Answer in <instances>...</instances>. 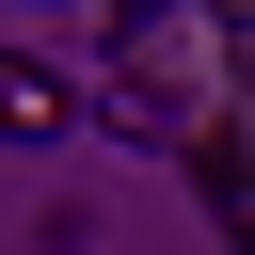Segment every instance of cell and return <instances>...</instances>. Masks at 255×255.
<instances>
[{
	"mask_svg": "<svg viewBox=\"0 0 255 255\" xmlns=\"http://www.w3.org/2000/svg\"><path fill=\"white\" fill-rule=\"evenodd\" d=\"M191 16H207V32H255V0H191Z\"/></svg>",
	"mask_w": 255,
	"mask_h": 255,
	"instance_id": "7a4b0ae2",
	"label": "cell"
},
{
	"mask_svg": "<svg viewBox=\"0 0 255 255\" xmlns=\"http://www.w3.org/2000/svg\"><path fill=\"white\" fill-rule=\"evenodd\" d=\"M64 128H80V80L32 64V48H0V143H64Z\"/></svg>",
	"mask_w": 255,
	"mask_h": 255,
	"instance_id": "6da1fadb",
	"label": "cell"
}]
</instances>
